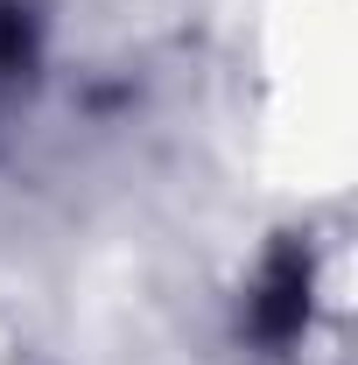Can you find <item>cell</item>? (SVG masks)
Masks as SVG:
<instances>
[{"instance_id":"obj_1","label":"cell","mask_w":358,"mask_h":365,"mask_svg":"<svg viewBox=\"0 0 358 365\" xmlns=\"http://www.w3.org/2000/svg\"><path fill=\"white\" fill-rule=\"evenodd\" d=\"M310 288H316V267H310V246L302 239H281L267 253V267L253 281V295H246V330H253V344H295L302 337V323H310Z\"/></svg>"}]
</instances>
